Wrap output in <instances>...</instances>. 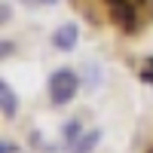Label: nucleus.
I'll return each instance as SVG.
<instances>
[{"mask_svg": "<svg viewBox=\"0 0 153 153\" xmlns=\"http://www.w3.org/2000/svg\"><path fill=\"white\" fill-rule=\"evenodd\" d=\"M104 3L110 9L113 22H117L126 34H135L144 25V6H147V0H104Z\"/></svg>", "mask_w": 153, "mask_h": 153, "instance_id": "nucleus-1", "label": "nucleus"}, {"mask_svg": "<svg viewBox=\"0 0 153 153\" xmlns=\"http://www.w3.org/2000/svg\"><path fill=\"white\" fill-rule=\"evenodd\" d=\"M76 89H80V76H76L71 68H58L52 76H49V95H52L55 107L68 104V101L76 95Z\"/></svg>", "mask_w": 153, "mask_h": 153, "instance_id": "nucleus-2", "label": "nucleus"}, {"mask_svg": "<svg viewBox=\"0 0 153 153\" xmlns=\"http://www.w3.org/2000/svg\"><path fill=\"white\" fill-rule=\"evenodd\" d=\"M76 40H80V28H76V22L58 25L55 34H52V46L58 49V52H71V49L76 46Z\"/></svg>", "mask_w": 153, "mask_h": 153, "instance_id": "nucleus-3", "label": "nucleus"}, {"mask_svg": "<svg viewBox=\"0 0 153 153\" xmlns=\"http://www.w3.org/2000/svg\"><path fill=\"white\" fill-rule=\"evenodd\" d=\"M0 107H3V117L6 120H12L16 110H19V98H16V92H12V86L6 80L0 83Z\"/></svg>", "mask_w": 153, "mask_h": 153, "instance_id": "nucleus-4", "label": "nucleus"}, {"mask_svg": "<svg viewBox=\"0 0 153 153\" xmlns=\"http://www.w3.org/2000/svg\"><path fill=\"white\" fill-rule=\"evenodd\" d=\"M98 141H101V132H98V129H95V132H86L80 141L71 147V153H92V150L98 147Z\"/></svg>", "mask_w": 153, "mask_h": 153, "instance_id": "nucleus-5", "label": "nucleus"}, {"mask_svg": "<svg viewBox=\"0 0 153 153\" xmlns=\"http://www.w3.org/2000/svg\"><path fill=\"white\" fill-rule=\"evenodd\" d=\"M61 135H65V144L74 147V144L83 138V123H80V120H68V123H65V129H61Z\"/></svg>", "mask_w": 153, "mask_h": 153, "instance_id": "nucleus-6", "label": "nucleus"}, {"mask_svg": "<svg viewBox=\"0 0 153 153\" xmlns=\"http://www.w3.org/2000/svg\"><path fill=\"white\" fill-rule=\"evenodd\" d=\"M141 80L144 83H153V58H147L144 65H141Z\"/></svg>", "mask_w": 153, "mask_h": 153, "instance_id": "nucleus-7", "label": "nucleus"}, {"mask_svg": "<svg viewBox=\"0 0 153 153\" xmlns=\"http://www.w3.org/2000/svg\"><path fill=\"white\" fill-rule=\"evenodd\" d=\"M9 16H12V9H9V3H3L0 6V22H9Z\"/></svg>", "mask_w": 153, "mask_h": 153, "instance_id": "nucleus-8", "label": "nucleus"}, {"mask_svg": "<svg viewBox=\"0 0 153 153\" xmlns=\"http://www.w3.org/2000/svg\"><path fill=\"white\" fill-rule=\"evenodd\" d=\"M0 46H3V49H0V55H3V58H6V55H12V43H9V40H3Z\"/></svg>", "mask_w": 153, "mask_h": 153, "instance_id": "nucleus-9", "label": "nucleus"}, {"mask_svg": "<svg viewBox=\"0 0 153 153\" xmlns=\"http://www.w3.org/2000/svg\"><path fill=\"white\" fill-rule=\"evenodd\" d=\"M0 153H16V144H12V141H3V144H0Z\"/></svg>", "mask_w": 153, "mask_h": 153, "instance_id": "nucleus-10", "label": "nucleus"}, {"mask_svg": "<svg viewBox=\"0 0 153 153\" xmlns=\"http://www.w3.org/2000/svg\"><path fill=\"white\" fill-rule=\"evenodd\" d=\"M22 3H31V6H40L43 0H22Z\"/></svg>", "mask_w": 153, "mask_h": 153, "instance_id": "nucleus-11", "label": "nucleus"}]
</instances>
